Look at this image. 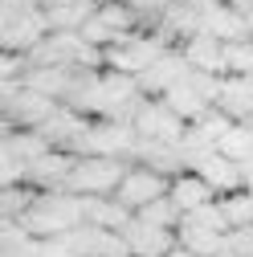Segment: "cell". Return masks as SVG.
<instances>
[{
  "label": "cell",
  "mask_w": 253,
  "mask_h": 257,
  "mask_svg": "<svg viewBox=\"0 0 253 257\" xmlns=\"http://www.w3.org/2000/svg\"><path fill=\"white\" fill-rule=\"evenodd\" d=\"M17 224L33 241L74 233V229H82V196H70V192H37L33 208H29Z\"/></svg>",
  "instance_id": "6da1fadb"
},
{
  "label": "cell",
  "mask_w": 253,
  "mask_h": 257,
  "mask_svg": "<svg viewBox=\"0 0 253 257\" xmlns=\"http://www.w3.org/2000/svg\"><path fill=\"white\" fill-rule=\"evenodd\" d=\"M126 164L122 159H98V155H78L74 168H70V180H66V192L70 196H114V188L122 180Z\"/></svg>",
  "instance_id": "7a4b0ae2"
},
{
  "label": "cell",
  "mask_w": 253,
  "mask_h": 257,
  "mask_svg": "<svg viewBox=\"0 0 253 257\" xmlns=\"http://www.w3.org/2000/svg\"><path fill=\"white\" fill-rule=\"evenodd\" d=\"M168 184L172 180H164V176H155L151 168H139V164H126V172H122V180H118V188H114V204L118 208H126V212H139V208H147L151 200H160V196H168Z\"/></svg>",
  "instance_id": "3957f363"
},
{
  "label": "cell",
  "mask_w": 253,
  "mask_h": 257,
  "mask_svg": "<svg viewBox=\"0 0 253 257\" xmlns=\"http://www.w3.org/2000/svg\"><path fill=\"white\" fill-rule=\"evenodd\" d=\"M131 126H135V135H139L143 143H168V147H180V139H184V131H188V126H184L160 98H143L139 110L131 114Z\"/></svg>",
  "instance_id": "277c9868"
},
{
  "label": "cell",
  "mask_w": 253,
  "mask_h": 257,
  "mask_svg": "<svg viewBox=\"0 0 253 257\" xmlns=\"http://www.w3.org/2000/svg\"><path fill=\"white\" fill-rule=\"evenodd\" d=\"M200 33L220 41V45H229V41H245L249 29H245V21L225 5V0H204L200 5Z\"/></svg>",
  "instance_id": "5b68a950"
},
{
  "label": "cell",
  "mask_w": 253,
  "mask_h": 257,
  "mask_svg": "<svg viewBox=\"0 0 253 257\" xmlns=\"http://www.w3.org/2000/svg\"><path fill=\"white\" fill-rule=\"evenodd\" d=\"M192 176H200V180H204V188L212 192V200H220V196H229V192H241V188H245L241 168H237V164H229V159H220L216 151H212L208 159H200V164L192 168Z\"/></svg>",
  "instance_id": "8992f818"
},
{
  "label": "cell",
  "mask_w": 253,
  "mask_h": 257,
  "mask_svg": "<svg viewBox=\"0 0 253 257\" xmlns=\"http://www.w3.org/2000/svg\"><path fill=\"white\" fill-rule=\"evenodd\" d=\"M122 241H126V253H131V257H168V253L176 249V233L139 224L135 216H131V224L122 229Z\"/></svg>",
  "instance_id": "52a82bcc"
},
{
  "label": "cell",
  "mask_w": 253,
  "mask_h": 257,
  "mask_svg": "<svg viewBox=\"0 0 253 257\" xmlns=\"http://www.w3.org/2000/svg\"><path fill=\"white\" fill-rule=\"evenodd\" d=\"M180 57L192 74H208V78H225V57H220V41L196 33L180 45Z\"/></svg>",
  "instance_id": "ba28073f"
},
{
  "label": "cell",
  "mask_w": 253,
  "mask_h": 257,
  "mask_svg": "<svg viewBox=\"0 0 253 257\" xmlns=\"http://www.w3.org/2000/svg\"><path fill=\"white\" fill-rule=\"evenodd\" d=\"M82 224L86 229H102V233H122L131 224V212L118 208L110 196H86L82 200Z\"/></svg>",
  "instance_id": "9c48e42d"
},
{
  "label": "cell",
  "mask_w": 253,
  "mask_h": 257,
  "mask_svg": "<svg viewBox=\"0 0 253 257\" xmlns=\"http://www.w3.org/2000/svg\"><path fill=\"white\" fill-rule=\"evenodd\" d=\"M229 122H249L253 118V90L245 78H220V94L212 102Z\"/></svg>",
  "instance_id": "30bf717a"
},
{
  "label": "cell",
  "mask_w": 253,
  "mask_h": 257,
  "mask_svg": "<svg viewBox=\"0 0 253 257\" xmlns=\"http://www.w3.org/2000/svg\"><path fill=\"white\" fill-rule=\"evenodd\" d=\"M168 200L176 204V212H180V216H188V212H196V208L212 204V192L204 188V180H200V176L180 172V176H172V184H168Z\"/></svg>",
  "instance_id": "8fae6325"
},
{
  "label": "cell",
  "mask_w": 253,
  "mask_h": 257,
  "mask_svg": "<svg viewBox=\"0 0 253 257\" xmlns=\"http://www.w3.org/2000/svg\"><path fill=\"white\" fill-rule=\"evenodd\" d=\"M220 208V220H225V229H253V196L241 188V192H229V196H220L216 200Z\"/></svg>",
  "instance_id": "7c38bea8"
},
{
  "label": "cell",
  "mask_w": 253,
  "mask_h": 257,
  "mask_svg": "<svg viewBox=\"0 0 253 257\" xmlns=\"http://www.w3.org/2000/svg\"><path fill=\"white\" fill-rule=\"evenodd\" d=\"M220 159H229V164H241V159H249L253 155V131L245 122H233L225 135L216 139V147H212Z\"/></svg>",
  "instance_id": "4fadbf2b"
},
{
  "label": "cell",
  "mask_w": 253,
  "mask_h": 257,
  "mask_svg": "<svg viewBox=\"0 0 253 257\" xmlns=\"http://www.w3.org/2000/svg\"><path fill=\"white\" fill-rule=\"evenodd\" d=\"M135 220L139 224H151V229H164V233H176L180 229V212H176V204L168 196H160V200H151L147 208H139Z\"/></svg>",
  "instance_id": "5bb4252c"
},
{
  "label": "cell",
  "mask_w": 253,
  "mask_h": 257,
  "mask_svg": "<svg viewBox=\"0 0 253 257\" xmlns=\"http://www.w3.org/2000/svg\"><path fill=\"white\" fill-rule=\"evenodd\" d=\"M33 200H37V192L29 188V184H13V188H0V216L5 220H21L29 208H33Z\"/></svg>",
  "instance_id": "9a60e30c"
},
{
  "label": "cell",
  "mask_w": 253,
  "mask_h": 257,
  "mask_svg": "<svg viewBox=\"0 0 253 257\" xmlns=\"http://www.w3.org/2000/svg\"><path fill=\"white\" fill-rule=\"evenodd\" d=\"M220 57H225V78H249L253 74V41H229L220 45Z\"/></svg>",
  "instance_id": "2e32d148"
},
{
  "label": "cell",
  "mask_w": 253,
  "mask_h": 257,
  "mask_svg": "<svg viewBox=\"0 0 253 257\" xmlns=\"http://www.w3.org/2000/svg\"><path fill=\"white\" fill-rule=\"evenodd\" d=\"M122 5L131 9V13L139 17V21H155V17H160V13H164V9L172 5V0H122Z\"/></svg>",
  "instance_id": "e0dca14e"
},
{
  "label": "cell",
  "mask_w": 253,
  "mask_h": 257,
  "mask_svg": "<svg viewBox=\"0 0 253 257\" xmlns=\"http://www.w3.org/2000/svg\"><path fill=\"white\" fill-rule=\"evenodd\" d=\"M13 184H21V164L9 155L5 143H0V188H13Z\"/></svg>",
  "instance_id": "ac0fdd59"
},
{
  "label": "cell",
  "mask_w": 253,
  "mask_h": 257,
  "mask_svg": "<svg viewBox=\"0 0 253 257\" xmlns=\"http://www.w3.org/2000/svg\"><path fill=\"white\" fill-rule=\"evenodd\" d=\"M225 5H229L241 21H253V0H225Z\"/></svg>",
  "instance_id": "d6986e66"
},
{
  "label": "cell",
  "mask_w": 253,
  "mask_h": 257,
  "mask_svg": "<svg viewBox=\"0 0 253 257\" xmlns=\"http://www.w3.org/2000/svg\"><path fill=\"white\" fill-rule=\"evenodd\" d=\"M9 135H13V122H9L5 114H0V143H9Z\"/></svg>",
  "instance_id": "ffe728a7"
},
{
  "label": "cell",
  "mask_w": 253,
  "mask_h": 257,
  "mask_svg": "<svg viewBox=\"0 0 253 257\" xmlns=\"http://www.w3.org/2000/svg\"><path fill=\"white\" fill-rule=\"evenodd\" d=\"M168 257H192V253H184V249H180V245H176V249H172V253H168Z\"/></svg>",
  "instance_id": "44dd1931"
},
{
  "label": "cell",
  "mask_w": 253,
  "mask_h": 257,
  "mask_svg": "<svg viewBox=\"0 0 253 257\" xmlns=\"http://www.w3.org/2000/svg\"><path fill=\"white\" fill-rule=\"evenodd\" d=\"M216 257H233V253H216Z\"/></svg>",
  "instance_id": "7402d4cb"
}]
</instances>
